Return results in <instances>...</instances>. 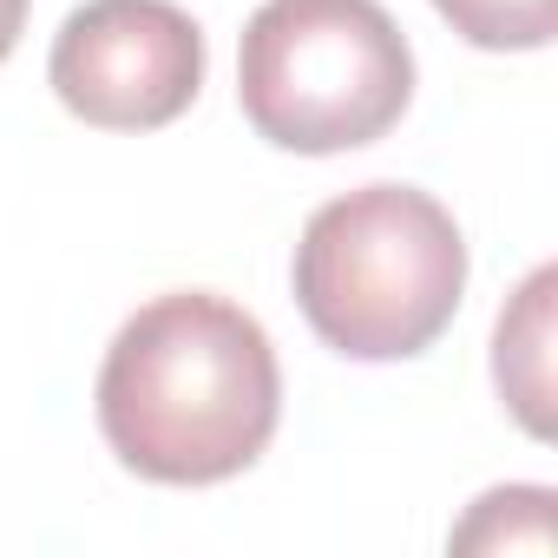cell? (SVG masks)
Instances as JSON below:
<instances>
[{"instance_id":"277c9868","label":"cell","mask_w":558,"mask_h":558,"mask_svg":"<svg viewBox=\"0 0 558 558\" xmlns=\"http://www.w3.org/2000/svg\"><path fill=\"white\" fill-rule=\"evenodd\" d=\"M204 27L171 0H86L53 34L47 80L99 132H158L204 86Z\"/></svg>"},{"instance_id":"3957f363","label":"cell","mask_w":558,"mask_h":558,"mask_svg":"<svg viewBox=\"0 0 558 558\" xmlns=\"http://www.w3.org/2000/svg\"><path fill=\"white\" fill-rule=\"evenodd\" d=\"M236 99L283 151H355L401 125L414 47L381 0H263L236 47Z\"/></svg>"},{"instance_id":"ba28073f","label":"cell","mask_w":558,"mask_h":558,"mask_svg":"<svg viewBox=\"0 0 558 558\" xmlns=\"http://www.w3.org/2000/svg\"><path fill=\"white\" fill-rule=\"evenodd\" d=\"M27 34V0H0V60H8Z\"/></svg>"},{"instance_id":"52a82bcc","label":"cell","mask_w":558,"mask_h":558,"mask_svg":"<svg viewBox=\"0 0 558 558\" xmlns=\"http://www.w3.org/2000/svg\"><path fill=\"white\" fill-rule=\"evenodd\" d=\"M434 14L480 53H538L551 47L558 0H434Z\"/></svg>"},{"instance_id":"5b68a950","label":"cell","mask_w":558,"mask_h":558,"mask_svg":"<svg viewBox=\"0 0 558 558\" xmlns=\"http://www.w3.org/2000/svg\"><path fill=\"white\" fill-rule=\"evenodd\" d=\"M551 296L558 269H532L493 329V381L532 440L551 434Z\"/></svg>"},{"instance_id":"8992f818","label":"cell","mask_w":558,"mask_h":558,"mask_svg":"<svg viewBox=\"0 0 558 558\" xmlns=\"http://www.w3.org/2000/svg\"><path fill=\"white\" fill-rule=\"evenodd\" d=\"M551 486H493L453 525V551H551Z\"/></svg>"},{"instance_id":"6da1fadb","label":"cell","mask_w":558,"mask_h":558,"mask_svg":"<svg viewBox=\"0 0 558 558\" xmlns=\"http://www.w3.org/2000/svg\"><path fill=\"white\" fill-rule=\"evenodd\" d=\"M93 401L119 466L158 486H217L263 460L283 421V368L250 310L171 290L125 316Z\"/></svg>"},{"instance_id":"7a4b0ae2","label":"cell","mask_w":558,"mask_h":558,"mask_svg":"<svg viewBox=\"0 0 558 558\" xmlns=\"http://www.w3.org/2000/svg\"><path fill=\"white\" fill-rule=\"evenodd\" d=\"M296 310L349 362H408L434 349L466 296V236L414 184L329 197L296 243Z\"/></svg>"}]
</instances>
